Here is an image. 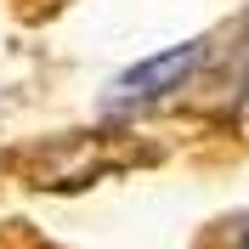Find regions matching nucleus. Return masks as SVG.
Instances as JSON below:
<instances>
[{
    "label": "nucleus",
    "mask_w": 249,
    "mask_h": 249,
    "mask_svg": "<svg viewBox=\"0 0 249 249\" xmlns=\"http://www.w3.org/2000/svg\"><path fill=\"white\" fill-rule=\"evenodd\" d=\"M198 57H204V46H198V40H187V46H176V51H159V57L136 62V68H124L108 91H102V108H108V113H124V108H136V102L164 96L176 79L193 74V62H198Z\"/></svg>",
    "instance_id": "1"
},
{
    "label": "nucleus",
    "mask_w": 249,
    "mask_h": 249,
    "mask_svg": "<svg viewBox=\"0 0 249 249\" xmlns=\"http://www.w3.org/2000/svg\"><path fill=\"white\" fill-rule=\"evenodd\" d=\"M238 249H249V227H244V244H238Z\"/></svg>",
    "instance_id": "2"
}]
</instances>
